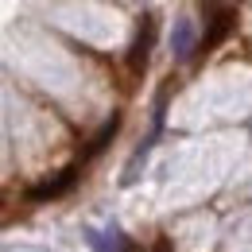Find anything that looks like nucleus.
<instances>
[{
	"mask_svg": "<svg viewBox=\"0 0 252 252\" xmlns=\"http://www.w3.org/2000/svg\"><path fill=\"white\" fill-rule=\"evenodd\" d=\"M152 43H156V20L144 16V20H140V32H136V39H132V47H128V74H132V78H140V74L148 70Z\"/></svg>",
	"mask_w": 252,
	"mask_h": 252,
	"instance_id": "nucleus-1",
	"label": "nucleus"
},
{
	"mask_svg": "<svg viewBox=\"0 0 252 252\" xmlns=\"http://www.w3.org/2000/svg\"><path fill=\"white\" fill-rule=\"evenodd\" d=\"M82 167H86L82 159H78V163H70V167H63V171H59L55 179H47V183H39V187H32V190H28V198H32V202H47V198H63L66 190H70L74 183H78V179H82Z\"/></svg>",
	"mask_w": 252,
	"mask_h": 252,
	"instance_id": "nucleus-2",
	"label": "nucleus"
},
{
	"mask_svg": "<svg viewBox=\"0 0 252 252\" xmlns=\"http://www.w3.org/2000/svg\"><path fill=\"white\" fill-rule=\"evenodd\" d=\"M229 32H233V8H218L210 16V28L202 35V43H198V55H214L221 43L229 39Z\"/></svg>",
	"mask_w": 252,
	"mask_h": 252,
	"instance_id": "nucleus-3",
	"label": "nucleus"
},
{
	"mask_svg": "<svg viewBox=\"0 0 252 252\" xmlns=\"http://www.w3.org/2000/svg\"><path fill=\"white\" fill-rule=\"evenodd\" d=\"M117 132H121V113H113V117H109L105 125L97 128V136L90 140V148H86V156H82V163H90V159H97V156H101V152L109 148V140H113Z\"/></svg>",
	"mask_w": 252,
	"mask_h": 252,
	"instance_id": "nucleus-4",
	"label": "nucleus"
},
{
	"mask_svg": "<svg viewBox=\"0 0 252 252\" xmlns=\"http://www.w3.org/2000/svg\"><path fill=\"white\" fill-rule=\"evenodd\" d=\"M90 245H94L97 252H140L128 237H121V233H90Z\"/></svg>",
	"mask_w": 252,
	"mask_h": 252,
	"instance_id": "nucleus-5",
	"label": "nucleus"
},
{
	"mask_svg": "<svg viewBox=\"0 0 252 252\" xmlns=\"http://www.w3.org/2000/svg\"><path fill=\"white\" fill-rule=\"evenodd\" d=\"M171 47H175V55H179V59H190V55L198 51V47H194V24H190V20H179V24H175Z\"/></svg>",
	"mask_w": 252,
	"mask_h": 252,
	"instance_id": "nucleus-6",
	"label": "nucleus"
},
{
	"mask_svg": "<svg viewBox=\"0 0 252 252\" xmlns=\"http://www.w3.org/2000/svg\"><path fill=\"white\" fill-rule=\"evenodd\" d=\"M152 252H171V241H167V237H156V245H152Z\"/></svg>",
	"mask_w": 252,
	"mask_h": 252,
	"instance_id": "nucleus-7",
	"label": "nucleus"
}]
</instances>
